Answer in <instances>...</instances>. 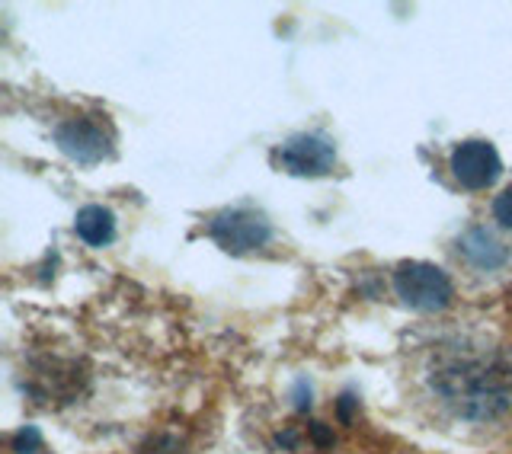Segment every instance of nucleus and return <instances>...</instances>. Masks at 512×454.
I'll return each mask as SVG.
<instances>
[{
	"mask_svg": "<svg viewBox=\"0 0 512 454\" xmlns=\"http://www.w3.org/2000/svg\"><path fill=\"white\" fill-rule=\"evenodd\" d=\"M429 387L455 416L487 423L512 410V362L500 352L445 346L432 359Z\"/></svg>",
	"mask_w": 512,
	"mask_h": 454,
	"instance_id": "obj_1",
	"label": "nucleus"
},
{
	"mask_svg": "<svg viewBox=\"0 0 512 454\" xmlns=\"http://www.w3.org/2000/svg\"><path fill=\"white\" fill-rule=\"evenodd\" d=\"M394 291L416 311H442L455 298L452 279L432 263H400L394 272Z\"/></svg>",
	"mask_w": 512,
	"mask_h": 454,
	"instance_id": "obj_2",
	"label": "nucleus"
},
{
	"mask_svg": "<svg viewBox=\"0 0 512 454\" xmlns=\"http://www.w3.org/2000/svg\"><path fill=\"white\" fill-rule=\"evenodd\" d=\"M272 227L260 212H250V208H231V212H221L208 224V237H212L221 250H228L234 256L260 250L269 240Z\"/></svg>",
	"mask_w": 512,
	"mask_h": 454,
	"instance_id": "obj_3",
	"label": "nucleus"
},
{
	"mask_svg": "<svg viewBox=\"0 0 512 454\" xmlns=\"http://www.w3.org/2000/svg\"><path fill=\"white\" fill-rule=\"evenodd\" d=\"M500 173H503V160L490 141L471 138V141H461L452 151V176L464 189H471V192L487 189L500 180Z\"/></svg>",
	"mask_w": 512,
	"mask_h": 454,
	"instance_id": "obj_4",
	"label": "nucleus"
},
{
	"mask_svg": "<svg viewBox=\"0 0 512 454\" xmlns=\"http://www.w3.org/2000/svg\"><path fill=\"white\" fill-rule=\"evenodd\" d=\"M276 164L292 176H324L336 167V148L320 135H295L276 151Z\"/></svg>",
	"mask_w": 512,
	"mask_h": 454,
	"instance_id": "obj_5",
	"label": "nucleus"
},
{
	"mask_svg": "<svg viewBox=\"0 0 512 454\" xmlns=\"http://www.w3.org/2000/svg\"><path fill=\"white\" fill-rule=\"evenodd\" d=\"M58 148L68 154L77 164H100L103 157H109V135L103 132L100 122L93 119H68L55 128Z\"/></svg>",
	"mask_w": 512,
	"mask_h": 454,
	"instance_id": "obj_6",
	"label": "nucleus"
},
{
	"mask_svg": "<svg viewBox=\"0 0 512 454\" xmlns=\"http://www.w3.org/2000/svg\"><path fill=\"white\" fill-rule=\"evenodd\" d=\"M461 250L464 256L471 259V263L477 269H496V266H503L509 253L500 240H496L490 231H484V227H474V231H468L461 237Z\"/></svg>",
	"mask_w": 512,
	"mask_h": 454,
	"instance_id": "obj_7",
	"label": "nucleus"
},
{
	"mask_svg": "<svg viewBox=\"0 0 512 454\" xmlns=\"http://www.w3.org/2000/svg\"><path fill=\"white\" fill-rule=\"evenodd\" d=\"M74 231L80 240L90 243V247H103V243L116 237V218H112V212L103 205H87L77 212Z\"/></svg>",
	"mask_w": 512,
	"mask_h": 454,
	"instance_id": "obj_8",
	"label": "nucleus"
},
{
	"mask_svg": "<svg viewBox=\"0 0 512 454\" xmlns=\"http://www.w3.org/2000/svg\"><path fill=\"white\" fill-rule=\"evenodd\" d=\"M13 448H16V454H36V451L42 448V435H39V429L26 426L23 432H16Z\"/></svg>",
	"mask_w": 512,
	"mask_h": 454,
	"instance_id": "obj_9",
	"label": "nucleus"
},
{
	"mask_svg": "<svg viewBox=\"0 0 512 454\" xmlns=\"http://www.w3.org/2000/svg\"><path fill=\"white\" fill-rule=\"evenodd\" d=\"M493 218L512 231V186L503 189L500 196H496V202H493Z\"/></svg>",
	"mask_w": 512,
	"mask_h": 454,
	"instance_id": "obj_10",
	"label": "nucleus"
}]
</instances>
